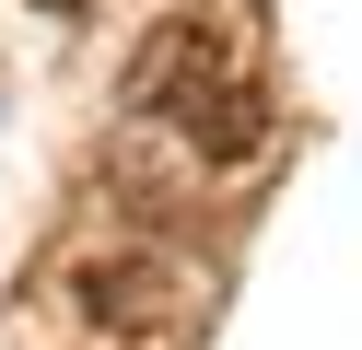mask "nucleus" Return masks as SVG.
Returning <instances> with one entry per match:
<instances>
[{
	"instance_id": "7ed1b4c3",
	"label": "nucleus",
	"mask_w": 362,
	"mask_h": 350,
	"mask_svg": "<svg viewBox=\"0 0 362 350\" xmlns=\"http://www.w3.org/2000/svg\"><path fill=\"white\" fill-rule=\"evenodd\" d=\"M175 129H187V152L199 163H245L269 140V105H257V82H234V70H211V82L175 105Z\"/></svg>"
},
{
	"instance_id": "f03ea898",
	"label": "nucleus",
	"mask_w": 362,
	"mask_h": 350,
	"mask_svg": "<svg viewBox=\"0 0 362 350\" xmlns=\"http://www.w3.org/2000/svg\"><path fill=\"white\" fill-rule=\"evenodd\" d=\"M211 70H222V35H211L199 12H175L164 35H152L141 59H129V105H141V117H175L199 82H211Z\"/></svg>"
},
{
	"instance_id": "20e7f679",
	"label": "nucleus",
	"mask_w": 362,
	"mask_h": 350,
	"mask_svg": "<svg viewBox=\"0 0 362 350\" xmlns=\"http://www.w3.org/2000/svg\"><path fill=\"white\" fill-rule=\"evenodd\" d=\"M35 12H82V0H35Z\"/></svg>"
},
{
	"instance_id": "f257e3e1",
	"label": "nucleus",
	"mask_w": 362,
	"mask_h": 350,
	"mask_svg": "<svg viewBox=\"0 0 362 350\" xmlns=\"http://www.w3.org/2000/svg\"><path fill=\"white\" fill-rule=\"evenodd\" d=\"M71 292H82V315H94V327H117V339H152V327H175V315H187V303H175L187 280H175V257H152V245L82 257V280H71Z\"/></svg>"
}]
</instances>
